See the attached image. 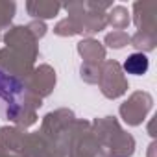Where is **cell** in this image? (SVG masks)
Listing matches in <instances>:
<instances>
[{
    "instance_id": "2",
    "label": "cell",
    "mask_w": 157,
    "mask_h": 157,
    "mask_svg": "<svg viewBox=\"0 0 157 157\" xmlns=\"http://www.w3.org/2000/svg\"><path fill=\"white\" fill-rule=\"evenodd\" d=\"M150 67V61H148V56L146 54H140V52H135L131 54L126 61H124V70L128 74H133V76H140L148 70Z\"/></svg>"
},
{
    "instance_id": "1",
    "label": "cell",
    "mask_w": 157,
    "mask_h": 157,
    "mask_svg": "<svg viewBox=\"0 0 157 157\" xmlns=\"http://www.w3.org/2000/svg\"><path fill=\"white\" fill-rule=\"evenodd\" d=\"M0 100H2V104L6 107V113L15 117L17 115V105L24 104L26 102V91H24V85L21 82H17L15 78L4 74L2 70H0Z\"/></svg>"
}]
</instances>
